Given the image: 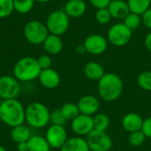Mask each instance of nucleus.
Listing matches in <instances>:
<instances>
[{
	"instance_id": "aec40b11",
	"label": "nucleus",
	"mask_w": 151,
	"mask_h": 151,
	"mask_svg": "<svg viewBox=\"0 0 151 151\" xmlns=\"http://www.w3.org/2000/svg\"><path fill=\"white\" fill-rule=\"evenodd\" d=\"M60 151H90L86 139L78 136L68 138Z\"/></svg>"
},
{
	"instance_id": "c85d7f7f",
	"label": "nucleus",
	"mask_w": 151,
	"mask_h": 151,
	"mask_svg": "<svg viewBox=\"0 0 151 151\" xmlns=\"http://www.w3.org/2000/svg\"><path fill=\"white\" fill-rule=\"evenodd\" d=\"M95 18H96V20L97 21V23H99L100 25H106L112 19L108 8L97 9L95 13Z\"/></svg>"
},
{
	"instance_id": "4468645a",
	"label": "nucleus",
	"mask_w": 151,
	"mask_h": 151,
	"mask_svg": "<svg viewBox=\"0 0 151 151\" xmlns=\"http://www.w3.org/2000/svg\"><path fill=\"white\" fill-rule=\"evenodd\" d=\"M38 80L43 88L47 89H54L58 88L60 83V75L56 70L49 68L41 71Z\"/></svg>"
},
{
	"instance_id": "37998d69",
	"label": "nucleus",
	"mask_w": 151,
	"mask_h": 151,
	"mask_svg": "<svg viewBox=\"0 0 151 151\" xmlns=\"http://www.w3.org/2000/svg\"><path fill=\"white\" fill-rule=\"evenodd\" d=\"M2 101H3V100H2V99H1V97H0V104H1V102H2Z\"/></svg>"
},
{
	"instance_id": "2f4dec72",
	"label": "nucleus",
	"mask_w": 151,
	"mask_h": 151,
	"mask_svg": "<svg viewBox=\"0 0 151 151\" xmlns=\"http://www.w3.org/2000/svg\"><path fill=\"white\" fill-rule=\"evenodd\" d=\"M67 120L65 119V118L63 116L60 109L59 110H54L53 111L50 112V123L51 125H56V126H62L65 127V125L66 124Z\"/></svg>"
},
{
	"instance_id": "393cba45",
	"label": "nucleus",
	"mask_w": 151,
	"mask_h": 151,
	"mask_svg": "<svg viewBox=\"0 0 151 151\" xmlns=\"http://www.w3.org/2000/svg\"><path fill=\"white\" fill-rule=\"evenodd\" d=\"M60 111L63 114V116L65 118V119L68 120H73L78 115H80V111L78 108L77 104L73 103H65L62 105L60 108Z\"/></svg>"
},
{
	"instance_id": "72a5a7b5",
	"label": "nucleus",
	"mask_w": 151,
	"mask_h": 151,
	"mask_svg": "<svg viewBox=\"0 0 151 151\" xmlns=\"http://www.w3.org/2000/svg\"><path fill=\"white\" fill-rule=\"evenodd\" d=\"M141 131L144 134L146 138H151V117L143 120Z\"/></svg>"
},
{
	"instance_id": "6ab92c4d",
	"label": "nucleus",
	"mask_w": 151,
	"mask_h": 151,
	"mask_svg": "<svg viewBox=\"0 0 151 151\" xmlns=\"http://www.w3.org/2000/svg\"><path fill=\"white\" fill-rule=\"evenodd\" d=\"M84 75L90 81H99L104 74V66L96 61H90L87 63L84 66Z\"/></svg>"
},
{
	"instance_id": "7c9ffc66",
	"label": "nucleus",
	"mask_w": 151,
	"mask_h": 151,
	"mask_svg": "<svg viewBox=\"0 0 151 151\" xmlns=\"http://www.w3.org/2000/svg\"><path fill=\"white\" fill-rule=\"evenodd\" d=\"M145 140H146V136L144 135V134L141 130L131 133L129 134V138H128L129 143L133 147H140V146H142L145 142Z\"/></svg>"
},
{
	"instance_id": "5701e85b",
	"label": "nucleus",
	"mask_w": 151,
	"mask_h": 151,
	"mask_svg": "<svg viewBox=\"0 0 151 151\" xmlns=\"http://www.w3.org/2000/svg\"><path fill=\"white\" fill-rule=\"evenodd\" d=\"M130 12L142 15L151 7V0H127Z\"/></svg>"
},
{
	"instance_id": "e433bc0d",
	"label": "nucleus",
	"mask_w": 151,
	"mask_h": 151,
	"mask_svg": "<svg viewBox=\"0 0 151 151\" xmlns=\"http://www.w3.org/2000/svg\"><path fill=\"white\" fill-rule=\"evenodd\" d=\"M144 44H145L146 49H147L150 52H151V31L146 35L145 41H144Z\"/></svg>"
},
{
	"instance_id": "20e7f679",
	"label": "nucleus",
	"mask_w": 151,
	"mask_h": 151,
	"mask_svg": "<svg viewBox=\"0 0 151 151\" xmlns=\"http://www.w3.org/2000/svg\"><path fill=\"white\" fill-rule=\"evenodd\" d=\"M50 111L48 107L40 102H33L25 108V121L35 129L47 127L50 123Z\"/></svg>"
},
{
	"instance_id": "4be33fe9",
	"label": "nucleus",
	"mask_w": 151,
	"mask_h": 151,
	"mask_svg": "<svg viewBox=\"0 0 151 151\" xmlns=\"http://www.w3.org/2000/svg\"><path fill=\"white\" fill-rule=\"evenodd\" d=\"M28 151H49L50 147L45 137L41 135H32L27 141Z\"/></svg>"
},
{
	"instance_id": "f3484780",
	"label": "nucleus",
	"mask_w": 151,
	"mask_h": 151,
	"mask_svg": "<svg viewBox=\"0 0 151 151\" xmlns=\"http://www.w3.org/2000/svg\"><path fill=\"white\" fill-rule=\"evenodd\" d=\"M112 19H124L130 12L127 1L124 0H111L107 7Z\"/></svg>"
},
{
	"instance_id": "f8f14e48",
	"label": "nucleus",
	"mask_w": 151,
	"mask_h": 151,
	"mask_svg": "<svg viewBox=\"0 0 151 151\" xmlns=\"http://www.w3.org/2000/svg\"><path fill=\"white\" fill-rule=\"evenodd\" d=\"M71 128L78 136H87L94 130L93 117L84 114L78 115L71 121Z\"/></svg>"
},
{
	"instance_id": "58836bf2",
	"label": "nucleus",
	"mask_w": 151,
	"mask_h": 151,
	"mask_svg": "<svg viewBox=\"0 0 151 151\" xmlns=\"http://www.w3.org/2000/svg\"><path fill=\"white\" fill-rule=\"evenodd\" d=\"M75 51H76V53H77L78 55H83L84 53H86V49H85L83 43H82V44H79V45L75 48Z\"/></svg>"
},
{
	"instance_id": "473e14b6",
	"label": "nucleus",
	"mask_w": 151,
	"mask_h": 151,
	"mask_svg": "<svg viewBox=\"0 0 151 151\" xmlns=\"http://www.w3.org/2000/svg\"><path fill=\"white\" fill-rule=\"evenodd\" d=\"M36 59H37L38 65H39V66L41 67L42 70H45V69L51 68L52 59H51V58H50V55H48V54H42V55L39 56Z\"/></svg>"
},
{
	"instance_id": "ddd939ff",
	"label": "nucleus",
	"mask_w": 151,
	"mask_h": 151,
	"mask_svg": "<svg viewBox=\"0 0 151 151\" xmlns=\"http://www.w3.org/2000/svg\"><path fill=\"white\" fill-rule=\"evenodd\" d=\"M77 105L81 114L93 117L99 111L100 102L95 96L86 95L79 99Z\"/></svg>"
},
{
	"instance_id": "423d86ee",
	"label": "nucleus",
	"mask_w": 151,
	"mask_h": 151,
	"mask_svg": "<svg viewBox=\"0 0 151 151\" xmlns=\"http://www.w3.org/2000/svg\"><path fill=\"white\" fill-rule=\"evenodd\" d=\"M24 36L26 40L34 45L42 44L50 35L46 25L39 20H30L24 27Z\"/></svg>"
},
{
	"instance_id": "f704fd0d",
	"label": "nucleus",
	"mask_w": 151,
	"mask_h": 151,
	"mask_svg": "<svg viewBox=\"0 0 151 151\" xmlns=\"http://www.w3.org/2000/svg\"><path fill=\"white\" fill-rule=\"evenodd\" d=\"M90 4L94 6L96 10L102 8H107L111 2V0H88Z\"/></svg>"
},
{
	"instance_id": "f03ea898",
	"label": "nucleus",
	"mask_w": 151,
	"mask_h": 151,
	"mask_svg": "<svg viewBox=\"0 0 151 151\" xmlns=\"http://www.w3.org/2000/svg\"><path fill=\"white\" fill-rule=\"evenodd\" d=\"M0 120L10 127L24 124L25 107L18 99L3 100L0 104Z\"/></svg>"
},
{
	"instance_id": "4c0bfd02",
	"label": "nucleus",
	"mask_w": 151,
	"mask_h": 151,
	"mask_svg": "<svg viewBox=\"0 0 151 151\" xmlns=\"http://www.w3.org/2000/svg\"><path fill=\"white\" fill-rule=\"evenodd\" d=\"M17 150L18 151H28L27 142H20L17 144Z\"/></svg>"
},
{
	"instance_id": "9d476101",
	"label": "nucleus",
	"mask_w": 151,
	"mask_h": 151,
	"mask_svg": "<svg viewBox=\"0 0 151 151\" xmlns=\"http://www.w3.org/2000/svg\"><path fill=\"white\" fill-rule=\"evenodd\" d=\"M44 137L50 147L55 150H60L68 139L65 127L56 125H50L48 127Z\"/></svg>"
},
{
	"instance_id": "bb28decb",
	"label": "nucleus",
	"mask_w": 151,
	"mask_h": 151,
	"mask_svg": "<svg viewBox=\"0 0 151 151\" xmlns=\"http://www.w3.org/2000/svg\"><path fill=\"white\" fill-rule=\"evenodd\" d=\"M123 23L132 31L136 30L141 27V25L142 23V16L133 13V12H129L127 14V16L123 19Z\"/></svg>"
},
{
	"instance_id": "1a4fd4ad",
	"label": "nucleus",
	"mask_w": 151,
	"mask_h": 151,
	"mask_svg": "<svg viewBox=\"0 0 151 151\" xmlns=\"http://www.w3.org/2000/svg\"><path fill=\"white\" fill-rule=\"evenodd\" d=\"M86 141L90 151H110L112 147V140L106 132L94 129L87 135Z\"/></svg>"
},
{
	"instance_id": "b1692460",
	"label": "nucleus",
	"mask_w": 151,
	"mask_h": 151,
	"mask_svg": "<svg viewBox=\"0 0 151 151\" xmlns=\"http://www.w3.org/2000/svg\"><path fill=\"white\" fill-rule=\"evenodd\" d=\"M94 129L101 132H106L110 127V118L105 113H96L93 117Z\"/></svg>"
},
{
	"instance_id": "2eb2a0df",
	"label": "nucleus",
	"mask_w": 151,
	"mask_h": 151,
	"mask_svg": "<svg viewBox=\"0 0 151 151\" xmlns=\"http://www.w3.org/2000/svg\"><path fill=\"white\" fill-rule=\"evenodd\" d=\"M64 12L70 18H80L87 11V4L84 0H68L64 5Z\"/></svg>"
},
{
	"instance_id": "a19ab883",
	"label": "nucleus",
	"mask_w": 151,
	"mask_h": 151,
	"mask_svg": "<svg viewBox=\"0 0 151 151\" xmlns=\"http://www.w3.org/2000/svg\"><path fill=\"white\" fill-rule=\"evenodd\" d=\"M0 151H7V150H6V149H5L4 146L0 145Z\"/></svg>"
},
{
	"instance_id": "79ce46f5",
	"label": "nucleus",
	"mask_w": 151,
	"mask_h": 151,
	"mask_svg": "<svg viewBox=\"0 0 151 151\" xmlns=\"http://www.w3.org/2000/svg\"><path fill=\"white\" fill-rule=\"evenodd\" d=\"M49 151H60V150H55V149H50Z\"/></svg>"
},
{
	"instance_id": "dca6fc26",
	"label": "nucleus",
	"mask_w": 151,
	"mask_h": 151,
	"mask_svg": "<svg viewBox=\"0 0 151 151\" xmlns=\"http://www.w3.org/2000/svg\"><path fill=\"white\" fill-rule=\"evenodd\" d=\"M143 119L138 113L129 112L122 119V127L129 134L140 131L142 129Z\"/></svg>"
},
{
	"instance_id": "a878e982",
	"label": "nucleus",
	"mask_w": 151,
	"mask_h": 151,
	"mask_svg": "<svg viewBox=\"0 0 151 151\" xmlns=\"http://www.w3.org/2000/svg\"><path fill=\"white\" fill-rule=\"evenodd\" d=\"M35 5V0H13L14 11L20 14L29 12Z\"/></svg>"
},
{
	"instance_id": "7ed1b4c3",
	"label": "nucleus",
	"mask_w": 151,
	"mask_h": 151,
	"mask_svg": "<svg viewBox=\"0 0 151 151\" xmlns=\"http://www.w3.org/2000/svg\"><path fill=\"white\" fill-rule=\"evenodd\" d=\"M42 69L37 59L33 57H24L19 59L13 66V76L19 82H29L38 79Z\"/></svg>"
},
{
	"instance_id": "412c9836",
	"label": "nucleus",
	"mask_w": 151,
	"mask_h": 151,
	"mask_svg": "<svg viewBox=\"0 0 151 151\" xmlns=\"http://www.w3.org/2000/svg\"><path fill=\"white\" fill-rule=\"evenodd\" d=\"M10 135H11L12 140L16 144L20 143V142H27L32 136L29 128L24 124L12 127Z\"/></svg>"
},
{
	"instance_id": "cd10ccee",
	"label": "nucleus",
	"mask_w": 151,
	"mask_h": 151,
	"mask_svg": "<svg viewBox=\"0 0 151 151\" xmlns=\"http://www.w3.org/2000/svg\"><path fill=\"white\" fill-rule=\"evenodd\" d=\"M137 83L142 89L151 91V71L141 73L137 78Z\"/></svg>"
},
{
	"instance_id": "c9c22d12",
	"label": "nucleus",
	"mask_w": 151,
	"mask_h": 151,
	"mask_svg": "<svg viewBox=\"0 0 151 151\" xmlns=\"http://www.w3.org/2000/svg\"><path fill=\"white\" fill-rule=\"evenodd\" d=\"M142 24L151 31V7L142 15Z\"/></svg>"
},
{
	"instance_id": "a211bd4d",
	"label": "nucleus",
	"mask_w": 151,
	"mask_h": 151,
	"mask_svg": "<svg viewBox=\"0 0 151 151\" xmlns=\"http://www.w3.org/2000/svg\"><path fill=\"white\" fill-rule=\"evenodd\" d=\"M63 41L60 36L50 34L44 40L42 46L48 55H58L63 50Z\"/></svg>"
},
{
	"instance_id": "0eeeda50",
	"label": "nucleus",
	"mask_w": 151,
	"mask_h": 151,
	"mask_svg": "<svg viewBox=\"0 0 151 151\" xmlns=\"http://www.w3.org/2000/svg\"><path fill=\"white\" fill-rule=\"evenodd\" d=\"M133 31L123 22L112 25L107 32L108 42L116 47H123L128 44L132 39Z\"/></svg>"
},
{
	"instance_id": "ea45409f",
	"label": "nucleus",
	"mask_w": 151,
	"mask_h": 151,
	"mask_svg": "<svg viewBox=\"0 0 151 151\" xmlns=\"http://www.w3.org/2000/svg\"><path fill=\"white\" fill-rule=\"evenodd\" d=\"M52 0H35V2H38V3H49Z\"/></svg>"
},
{
	"instance_id": "6e6552de",
	"label": "nucleus",
	"mask_w": 151,
	"mask_h": 151,
	"mask_svg": "<svg viewBox=\"0 0 151 151\" xmlns=\"http://www.w3.org/2000/svg\"><path fill=\"white\" fill-rule=\"evenodd\" d=\"M21 92L20 82L11 75L0 77V97L2 100L17 99Z\"/></svg>"
},
{
	"instance_id": "9b49d317",
	"label": "nucleus",
	"mask_w": 151,
	"mask_h": 151,
	"mask_svg": "<svg viewBox=\"0 0 151 151\" xmlns=\"http://www.w3.org/2000/svg\"><path fill=\"white\" fill-rule=\"evenodd\" d=\"M108 40L99 34H92L87 36L83 42L86 52L91 55H101L108 47Z\"/></svg>"
},
{
	"instance_id": "39448f33",
	"label": "nucleus",
	"mask_w": 151,
	"mask_h": 151,
	"mask_svg": "<svg viewBox=\"0 0 151 151\" xmlns=\"http://www.w3.org/2000/svg\"><path fill=\"white\" fill-rule=\"evenodd\" d=\"M45 25L50 34L61 36L69 28L70 17L64 10H55L48 15Z\"/></svg>"
},
{
	"instance_id": "f257e3e1",
	"label": "nucleus",
	"mask_w": 151,
	"mask_h": 151,
	"mask_svg": "<svg viewBox=\"0 0 151 151\" xmlns=\"http://www.w3.org/2000/svg\"><path fill=\"white\" fill-rule=\"evenodd\" d=\"M123 89L124 83L122 79L114 73H105L98 81V95L105 102H113L119 98Z\"/></svg>"
},
{
	"instance_id": "c756f323",
	"label": "nucleus",
	"mask_w": 151,
	"mask_h": 151,
	"mask_svg": "<svg viewBox=\"0 0 151 151\" xmlns=\"http://www.w3.org/2000/svg\"><path fill=\"white\" fill-rule=\"evenodd\" d=\"M13 11V0H0V19L9 17Z\"/></svg>"
}]
</instances>
